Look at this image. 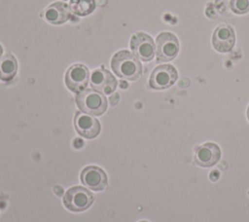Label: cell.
Wrapping results in <instances>:
<instances>
[{
    "label": "cell",
    "mask_w": 249,
    "mask_h": 222,
    "mask_svg": "<svg viewBox=\"0 0 249 222\" xmlns=\"http://www.w3.org/2000/svg\"><path fill=\"white\" fill-rule=\"evenodd\" d=\"M111 67L118 77L130 81L137 80L142 73L139 59L126 50L119 51L113 56Z\"/></svg>",
    "instance_id": "1"
},
{
    "label": "cell",
    "mask_w": 249,
    "mask_h": 222,
    "mask_svg": "<svg viewBox=\"0 0 249 222\" xmlns=\"http://www.w3.org/2000/svg\"><path fill=\"white\" fill-rule=\"evenodd\" d=\"M76 103L83 112L100 116L107 109V99L99 92L91 89H85L76 96Z\"/></svg>",
    "instance_id": "2"
},
{
    "label": "cell",
    "mask_w": 249,
    "mask_h": 222,
    "mask_svg": "<svg viewBox=\"0 0 249 222\" xmlns=\"http://www.w3.org/2000/svg\"><path fill=\"white\" fill-rule=\"evenodd\" d=\"M93 195L82 186H75L66 191L63 197V204L67 209L80 212L88 209L93 203Z\"/></svg>",
    "instance_id": "3"
},
{
    "label": "cell",
    "mask_w": 249,
    "mask_h": 222,
    "mask_svg": "<svg viewBox=\"0 0 249 222\" xmlns=\"http://www.w3.org/2000/svg\"><path fill=\"white\" fill-rule=\"evenodd\" d=\"M157 61H170L179 53V42L176 36L170 32H161L156 39Z\"/></svg>",
    "instance_id": "4"
},
{
    "label": "cell",
    "mask_w": 249,
    "mask_h": 222,
    "mask_svg": "<svg viewBox=\"0 0 249 222\" xmlns=\"http://www.w3.org/2000/svg\"><path fill=\"white\" fill-rule=\"evenodd\" d=\"M130 49L133 55L142 61H150L155 56L154 40L146 33L133 34L130 40Z\"/></svg>",
    "instance_id": "5"
},
{
    "label": "cell",
    "mask_w": 249,
    "mask_h": 222,
    "mask_svg": "<svg viewBox=\"0 0 249 222\" xmlns=\"http://www.w3.org/2000/svg\"><path fill=\"white\" fill-rule=\"evenodd\" d=\"M178 73L174 66L170 64H162L157 66L152 72L149 85L155 90H164L171 87L177 80Z\"/></svg>",
    "instance_id": "6"
},
{
    "label": "cell",
    "mask_w": 249,
    "mask_h": 222,
    "mask_svg": "<svg viewBox=\"0 0 249 222\" xmlns=\"http://www.w3.org/2000/svg\"><path fill=\"white\" fill-rule=\"evenodd\" d=\"M89 80V71L84 64H74L65 74V84L73 92H80L86 89Z\"/></svg>",
    "instance_id": "7"
},
{
    "label": "cell",
    "mask_w": 249,
    "mask_h": 222,
    "mask_svg": "<svg viewBox=\"0 0 249 222\" xmlns=\"http://www.w3.org/2000/svg\"><path fill=\"white\" fill-rule=\"evenodd\" d=\"M80 179L85 186L92 191H101L106 188L108 183L105 171L95 166H86L81 172Z\"/></svg>",
    "instance_id": "8"
},
{
    "label": "cell",
    "mask_w": 249,
    "mask_h": 222,
    "mask_svg": "<svg viewBox=\"0 0 249 222\" xmlns=\"http://www.w3.org/2000/svg\"><path fill=\"white\" fill-rule=\"evenodd\" d=\"M89 81L91 88L102 94L112 93L117 87V80L112 73L102 68L94 69L90 74Z\"/></svg>",
    "instance_id": "9"
},
{
    "label": "cell",
    "mask_w": 249,
    "mask_h": 222,
    "mask_svg": "<svg viewBox=\"0 0 249 222\" xmlns=\"http://www.w3.org/2000/svg\"><path fill=\"white\" fill-rule=\"evenodd\" d=\"M235 43V34L231 26L221 24L213 32L212 45L214 49L220 53H228L231 51Z\"/></svg>",
    "instance_id": "10"
},
{
    "label": "cell",
    "mask_w": 249,
    "mask_h": 222,
    "mask_svg": "<svg viewBox=\"0 0 249 222\" xmlns=\"http://www.w3.org/2000/svg\"><path fill=\"white\" fill-rule=\"evenodd\" d=\"M74 125L77 132L86 138H94L100 132V124L97 119L85 112L76 113Z\"/></svg>",
    "instance_id": "11"
},
{
    "label": "cell",
    "mask_w": 249,
    "mask_h": 222,
    "mask_svg": "<svg viewBox=\"0 0 249 222\" xmlns=\"http://www.w3.org/2000/svg\"><path fill=\"white\" fill-rule=\"evenodd\" d=\"M221 158L219 146L213 142H207L196 149L195 162L199 166L210 167L217 164Z\"/></svg>",
    "instance_id": "12"
},
{
    "label": "cell",
    "mask_w": 249,
    "mask_h": 222,
    "mask_svg": "<svg viewBox=\"0 0 249 222\" xmlns=\"http://www.w3.org/2000/svg\"><path fill=\"white\" fill-rule=\"evenodd\" d=\"M44 18L52 24L64 23L70 18V8L64 2H54L45 10Z\"/></svg>",
    "instance_id": "13"
},
{
    "label": "cell",
    "mask_w": 249,
    "mask_h": 222,
    "mask_svg": "<svg viewBox=\"0 0 249 222\" xmlns=\"http://www.w3.org/2000/svg\"><path fill=\"white\" fill-rule=\"evenodd\" d=\"M18 71V61L16 57L10 54H5L0 58V80L4 82L11 81Z\"/></svg>",
    "instance_id": "14"
},
{
    "label": "cell",
    "mask_w": 249,
    "mask_h": 222,
    "mask_svg": "<svg viewBox=\"0 0 249 222\" xmlns=\"http://www.w3.org/2000/svg\"><path fill=\"white\" fill-rule=\"evenodd\" d=\"M96 7L95 0H70V11L80 17L89 15Z\"/></svg>",
    "instance_id": "15"
},
{
    "label": "cell",
    "mask_w": 249,
    "mask_h": 222,
    "mask_svg": "<svg viewBox=\"0 0 249 222\" xmlns=\"http://www.w3.org/2000/svg\"><path fill=\"white\" fill-rule=\"evenodd\" d=\"M231 9L238 15L246 14L249 12V0H231Z\"/></svg>",
    "instance_id": "16"
},
{
    "label": "cell",
    "mask_w": 249,
    "mask_h": 222,
    "mask_svg": "<svg viewBox=\"0 0 249 222\" xmlns=\"http://www.w3.org/2000/svg\"><path fill=\"white\" fill-rule=\"evenodd\" d=\"M2 54H3V48H2V46L0 45V58L2 57Z\"/></svg>",
    "instance_id": "17"
},
{
    "label": "cell",
    "mask_w": 249,
    "mask_h": 222,
    "mask_svg": "<svg viewBox=\"0 0 249 222\" xmlns=\"http://www.w3.org/2000/svg\"><path fill=\"white\" fill-rule=\"evenodd\" d=\"M247 118L249 120V106H248V109H247Z\"/></svg>",
    "instance_id": "18"
},
{
    "label": "cell",
    "mask_w": 249,
    "mask_h": 222,
    "mask_svg": "<svg viewBox=\"0 0 249 222\" xmlns=\"http://www.w3.org/2000/svg\"><path fill=\"white\" fill-rule=\"evenodd\" d=\"M140 222H147V221H140Z\"/></svg>",
    "instance_id": "19"
},
{
    "label": "cell",
    "mask_w": 249,
    "mask_h": 222,
    "mask_svg": "<svg viewBox=\"0 0 249 222\" xmlns=\"http://www.w3.org/2000/svg\"><path fill=\"white\" fill-rule=\"evenodd\" d=\"M248 194H249V192H248Z\"/></svg>",
    "instance_id": "20"
}]
</instances>
